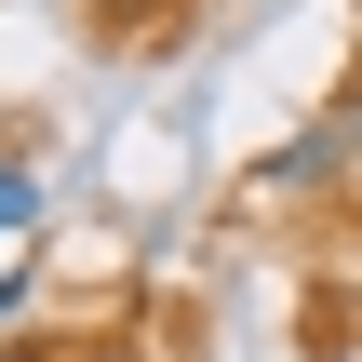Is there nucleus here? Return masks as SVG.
Returning a JSON list of instances; mask_svg holds the SVG:
<instances>
[{
	"label": "nucleus",
	"instance_id": "f257e3e1",
	"mask_svg": "<svg viewBox=\"0 0 362 362\" xmlns=\"http://www.w3.org/2000/svg\"><path fill=\"white\" fill-rule=\"evenodd\" d=\"M336 161H349V134H296V148H282V161H269V175H255V188H322V175H336Z\"/></svg>",
	"mask_w": 362,
	"mask_h": 362
},
{
	"label": "nucleus",
	"instance_id": "f03ea898",
	"mask_svg": "<svg viewBox=\"0 0 362 362\" xmlns=\"http://www.w3.org/2000/svg\"><path fill=\"white\" fill-rule=\"evenodd\" d=\"M40 215H54V202H40V175H27V161H0V242H13V228H40Z\"/></svg>",
	"mask_w": 362,
	"mask_h": 362
},
{
	"label": "nucleus",
	"instance_id": "7ed1b4c3",
	"mask_svg": "<svg viewBox=\"0 0 362 362\" xmlns=\"http://www.w3.org/2000/svg\"><path fill=\"white\" fill-rule=\"evenodd\" d=\"M336 134H349V161H362V94H349V107H336Z\"/></svg>",
	"mask_w": 362,
	"mask_h": 362
},
{
	"label": "nucleus",
	"instance_id": "20e7f679",
	"mask_svg": "<svg viewBox=\"0 0 362 362\" xmlns=\"http://www.w3.org/2000/svg\"><path fill=\"white\" fill-rule=\"evenodd\" d=\"M81 362H134V349H81Z\"/></svg>",
	"mask_w": 362,
	"mask_h": 362
}]
</instances>
